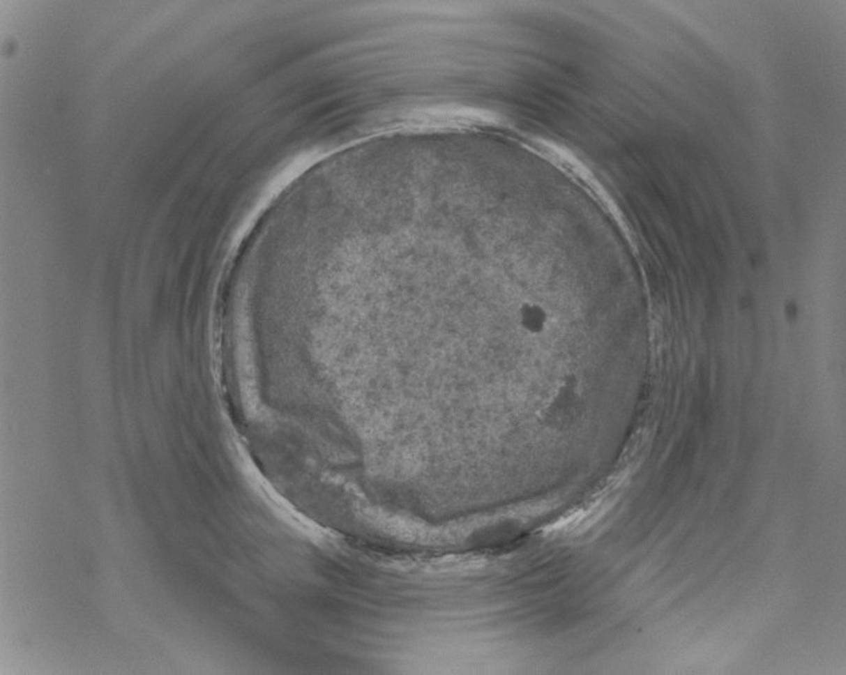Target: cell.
I'll use <instances>...</instances> for the list:
<instances>
[{"label": "cell", "instance_id": "1", "mask_svg": "<svg viewBox=\"0 0 846 675\" xmlns=\"http://www.w3.org/2000/svg\"><path fill=\"white\" fill-rule=\"evenodd\" d=\"M547 317L540 305L524 304L521 308V323L531 333H541L547 326Z\"/></svg>", "mask_w": 846, "mask_h": 675}]
</instances>
